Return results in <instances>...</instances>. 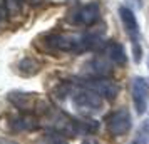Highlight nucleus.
<instances>
[{
    "label": "nucleus",
    "instance_id": "f257e3e1",
    "mask_svg": "<svg viewBox=\"0 0 149 144\" xmlns=\"http://www.w3.org/2000/svg\"><path fill=\"white\" fill-rule=\"evenodd\" d=\"M101 39L97 35H72V34H45L42 35L37 47L50 54H81L92 50L99 45Z\"/></svg>",
    "mask_w": 149,
    "mask_h": 144
},
{
    "label": "nucleus",
    "instance_id": "f03ea898",
    "mask_svg": "<svg viewBox=\"0 0 149 144\" xmlns=\"http://www.w3.org/2000/svg\"><path fill=\"white\" fill-rule=\"evenodd\" d=\"M119 17H121L122 27L127 34L131 45H132V54H134V61L141 62L142 57V49H141V30H139V24L136 19L134 12L129 7H119Z\"/></svg>",
    "mask_w": 149,
    "mask_h": 144
},
{
    "label": "nucleus",
    "instance_id": "7ed1b4c3",
    "mask_svg": "<svg viewBox=\"0 0 149 144\" xmlns=\"http://www.w3.org/2000/svg\"><path fill=\"white\" fill-rule=\"evenodd\" d=\"M8 101L14 104L15 107H19L20 111H24V114H35V112H40L42 116L49 111V104L44 102L37 94L32 92H10L8 94Z\"/></svg>",
    "mask_w": 149,
    "mask_h": 144
},
{
    "label": "nucleus",
    "instance_id": "20e7f679",
    "mask_svg": "<svg viewBox=\"0 0 149 144\" xmlns=\"http://www.w3.org/2000/svg\"><path fill=\"white\" fill-rule=\"evenodd\" d=\"M101 19V7L97 2H89L86 5L77 7L70 14L69 22L74 25H81V27H91L95 22Z\"/></svg>",
    "mask_w": 149,
    "mask_h": 144
},
{
    "label": "nucleus",
    "instance_id": "39448f33",
    "mask_svg": "<svg viewBox=\"0 0 149 144\" xmlns=\"http://www.w3.org/2000/svg\"><path fill=\"white\" fill-rule=\"evenodd\" d=\"M72 104L77 111L89 114V112H95L102 107V97H99L92 90L82 87V89L72 92Z\"/></svg>",
    "mask_w": 149,
    "mask_h": 144
},
{
    "label": "nucleus",
    "instance_id": "423d86ee",
    "mask_svg": "<svg viewBox=\"0 0 149 144\" xmlns=\"http://www.w3.org/2000/svg\"><path fill=\"white\" fill-rule=\"evenodd\" d=\"M106 127L111 136H124L131 129V114L127 109H117L106 117Z\"/></svg>",
    "mask_w": 149,
    "mask_h": 144
},
{
    "label": "nucleus",
    "instance_id": "0eeeda50",
    "mask_svg": "<svg viewBox=\"0 0 149 144\" xmlns=\"http://www.w3.org/2000/svg\"><path fill=\"white\" fill-rule=\"evenodd\" d=\"M82 87L92 90L99 97H106V99H114L119 92L117 84L106 77H89L86 81H82Z\"/></svg>",
    "mask_w": 149,
    "mask_h": 144
},
{
    "label": "nucleus",
    "instance_id": "6e6552de",
    "mask_svg": "<svg viewBox=\"0 0 149 144\" xmlns=\"http://www.w3.org/2000/svg\"><path fill=\"white\" fill-rule=\"evenodd\" d=\"M149 101V82L144 77H136L132 81V102L137 114H144Z\"/></svg>",
    "mask_w": 149,
    "mask_h": 144
},
{
    "label": "nucleus",
    "instance_id": "1a4fd4ad",
    "mask_svg": "<svg viewBox=\"0 0 149 144\" xmlns=\"http://www.w3.org/2000/svg\"><path fill=\"white\" fill-rule=\"evenodd\" d=\"M104 55L107 57L112 64H117V65H124L127 62V57H126V50L119 42L116 40H109L104 44V49H102Z\"/></svg>",
    "mask_w": 149,
    "mask_h": 144
},
{
    "label": "nucleus",
    "instance_id": "9d476101",
    "mask_svg": "<svg viewBox=\"0 0 149 144\" xmlns=\"http://www.w3.org/2000/svg\"><path fill=\"white\" fill-rule=\"evenodd\" d=\"M39 126H40V122L34 114H22V116L12 119L14 131H35Z\"/></svg>",
    "mask_w": 149,
    "mask_h": 144
},
{
    "label": "nucleus",
    "instance_id": "9b49d317",
    "mask_svg": "<svg viewBox=\"0 0 149 144\" xmlns=\"http://www.w3.org/2000/svg\"><path fill=\"white\" fill-rule=\"evenodd\" d=\"M17 69H19V72H20L24 77H32L39 72L40 64L35 61V59H32V57H25V59H22V61L19 62Z\"/></svg>",
    "mask_w": 149,
    "mask_h": 144
},
{
    "label": "nucleus",
    "instance_id": "f8f14e48",
    "mask_svg": "<svg viewBox=\"0 0 149 144\" xmlns=\"http://www.w3.org/2000/svg\"><path fill=\"white\" fill-rule=\"evenodd\" d=\"M22 3H24V0H7V10L10 14H15L20 10Z\"/></svg>",
    "mask_w": 149,
    "mask_h": 144
},
{
    "label": "nucleus",
    "instance_id": "ddd939ff",
    "mask_svg": "<svg viewBox=\"0 0 149 144\" xmlns=\"http://www.w3.org/2000/svg\"><path fill=\"white\" fill-rule=\"evenodd\" d=\"M134 144H149V127L148 126H144V129L139 134V137L134 141Z\"/></svg>",
    "mask_w": 149,
    "mask_h": 144
},
{
    "label": "nucleus",
    "instance_id": "4468645a",
    "mask_svg": "<svg viewBox=\"0 0 149 144\" xmlns=\"http://www.w3.org/2000/svg\"><path fill=\"white\" fill-rule=\"evenodd\" d=\"M127 2L132 5V7H136V8H141L142 7V0H127Z\"/></svg>",
    "mask_w": 149,
    "mask_h": 144
},
{
    "label": "nucleus",
    "instance_id": "2eb2a0df",
    "mask_svg": "<svg viewBox=\"0 0 149 144\" xmlns=\"http://www.w3.org/2000/svg\"><path fill=\"white\" fill-rule=\"evenodd\" d=\"M82 144H97V141H94V139H86Z\"/></svg>",
    "mask_w": 149,
    "mask_h": 144
},
{
    "label": "nucleus",
    "instance_id": "dca6fc26",
    "mask_svg": "<svg viewBox=\"0 0 149 144\" xmlns=\"http://www.w3.org/2000/svg\"><path fill=\"white\" fill-rule=\"evenodd\" d=\"M32 5H39V3H42V0H29Z\"/></svg>",
    "mask_w": 149,
    "mask_h": 144
},
{
    "label": "nucleus",
    "instance_id": "f3484780",
    "mask_svg": "<svg viewBox=\"0 0 149 144\" xmlns=\"http://www.w3.org/2000/svg\"><path fill=\"white\" fill-rule=\"evenodd\" d=\"M2 15H3V3L0 2V22H2Z\"/></svg>",
    "mask_w": 149,
    "mask_h": 144
},
{
    "label": "nucleus",
    "instance_id": "a211bd4d",
    "mask_svg": "<svg viewBox=\"0 0 149 144\" xmlns=\"http://www.w3.org/2000/svg\"><path fill=\"white\" fill-rule=\"evenodd\" d=\"M148 127H149V126H148Z\"/></svg>",
    "mask_w": 149,
    "mask_h": 144
}]
</instances>
